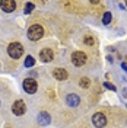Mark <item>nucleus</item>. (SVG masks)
I'll list each match as a JSON object with an SVG mask.
<instances>
[{
    "instance_id": "1",
    "label": "nucleus",
    "mask_w": 127,
    "mask_h": 128,
    "mask_svg": "<svg viewBox=\"0 0 127 128\" xmlns=\"http://www.w3.org/2000/svg\"><path fill=\"white\" fill-rule=\"evenodd\" d=\"M42 35H44V29H42V26L41 25H31L29 26V29H28V38L31 41H38L42 38Z\"/></svg>"
},
{
    "instance_id": "2",
    "label": "nucleus",
    "mask_w": 127,
    "mask_h": 128,
    "mask_svg": "<svg viewBox=\"0 0 127 128\" xmlns=\"http://www.w3.org/2000/svg\"><path fill=\"white\" fill-rule=\"evenodd\" d=\"M8 54L12 57V58L18 60L19 57H22V54H24V47H22L19 42H12L8 47Z\"/></svg>"
},
{
    "instance_id": "3",
    "label": "nucleus",
    "mask_w": 127,
    "mask_h": 128,
    "mask_svg": "<svg viewBox=\"0 0 127 128\" xmlns=\"http://www.w3.org/2000/svg\"><path fill=\"white\" fill-rule=\"evenodd\" d=\"M88 57L85 52H82V51H75L73 54H72V63L75 64V66H78V67H80V66H83V64L86 63Z\"/></svg>"
},
{
    "instance_id": "4",
    "label": "nucleus",
    "mask_w": 127,
    "mask_h": 128,
    "mask_svg": "<svg viewBox=\"0 0 127 128\" xmlns=\"http://www.w3.org/2000/svg\"><path fill=\"white\" fill-rule=\"evenodd\" d=\"M24 89H25V92H26V93H29V95L35 93V92H37V89H38V83H37V80L25 79L24 80Z\"/></svg>"
},
{
    "instance_id": "5",
    "label": "nucleus",
    "mask_w": 127,
    "mask_h": 128,
    "mask_svg": "<svg viewBox=\"0 0 127 128\" xmlns=\"http://www.w3.org/2000/svg\"><path fill=\"white\" fill-rule=\"evenodd\" d=\"M12 112L15 114L16 116H21L26 112V105H25L24 100H16L13 106H12Z\"/></svg>"
},
{
    "instance_id": "6",
    "label": "nucleus",
    "mask_w": 127,
    "mask_h": 128,
    "mask_svg": "<svg viewBox=\"0 0 127 128\" xmlns=\"http://www.w3.org/2000/svg\"><path fill=\"white\" fill-rule=\"evenodd\" d=\"M92 122H94V125H95L96 128H102V127H105V124H107V118H105L104 114L96 112L95 115L92 116Z\"/></svg>"
},
{
    "instance_id": "7",
    "label": "nucleus",
    "mask_w": 127,
    "mask_h": 128,
    "mask_svg": "<svg viewBox=\"0 0 127 128\" xmlns=\"http://www.w3.org/2000/svg\"><path fill=\"white\" fill-rule=\"evenodd\" d=\"M40 57H41V61L50 63V61H53V58H54V52H53L50 48H44V50H41Z\"/></svg>"
},
{
    "instance_id": "8",
    "label": "nucleus",
    "mask_w": 127,
    "mask_h": 128,
    "mask_svg": "<svg viewBox=\"0 0 127 128\" xmlns=\"http://www.w3.org/2000/svg\"><path fill=\"white\" fill-rule=\"evenodd\" d=\"M0 6H2V9H3L6 13H10V12L15 10L16 3L13 0H2V2H0Z\"/></svg>"
},
{
    "instance_id": "9",
    "label": "nucleus",
    "mask_w": 127,
    "mask_h": 128,
    "mask_svg": "<svg viewBox=\"0 0 127 128\" xmlns=\"http://www.w3.org/2000/svg\"><path fill=\"white\" fill-rule=\"evenodd\" d=\"M50 122H51V116H50L48 112H41L40 115H38V124H40V125L47 127Z\"/></svg>"
},
{
    "instance_id": "10",
    "label": "nucleus",
    "mask_w": 127,
    "mask_h": 128,
    "mask_svg": "<svg viewBox=\"0 0 127 128\" xmlns=\"http://www.w3.org/2000/svg\"><path fill=\"white\" fill-rule=\"evenodd\" d=\"M53 76H54V79H56V80H60V82H63V80L67 79V72H66L64 68H54V72H53Z\"/></svg>"
},
{
    "instance_id": "11",
    "label": "nucleus",
    "mask_w": 127,
    "mask_h": 128,
    "mask_svg": "<svg viewBox=\"0 0 127 128\" xmlns=\"http://www.w3.org/2000/svg\"><path fill=\"white\" fill-rule=\"evenodd\" d=\"M66 102H67L69 106H78V105L80 104V99H79V96L78 95L70 93V95H67V98H66Z\"/></svg>"
},
{
    "instance_id": "12",
    "label": "nucleus",
    "mask_w": 127,
    "mask_h": 128,
    "mask_svg": "<svg viewBox=\"0 0 127 128\" xmlns=\"http://www.w3.org/2000/svg\"><path fill=\"white\" fill-rule=\"evenodd\" d=\"M83 41H85V44H86L88 47H92V45H95V40H94V36H92V35H86Z\"/></svg>"
},
{
    "instance_id": "13",
    "label": "nucleus",
    "mask_w": 127,
    "mask_h": 128,
    "mask_svg": "<svg viewBox=\"0 0 127 128\" xmlns=\"http://www.w3.org/2000/svg\"><path fill=\"white\" fill-rule=\"evenodd\" d=\"M34 64H35V60H34V57L28 56L26 58H25V67H26V68H29V67H32Z\"/></svg>"
},
{
    "instance_id": "14",
    "label": "nucleus",
    "mask_w": 127,
    "mask_h": 128,
    "mask_svg": "<svg viewBox=\"0 0 127 128\" xmlns=\"http://www.w3.org/2000/svg\"><path fill=\"white\" fill-rule=\"evenodd\" d=\"M89 79L88 77H82L80 79V82H79V84H80V88H83V89H86V88H89Z\"/></svg>"
},
{
    "instance_id": "15",
    "label": "nucleus",
    "mask_w": 127,
    "mask_h": 128,
    "mask_svg": "<svg viewBox=\"0 0 127 128\" xmlns=\"http://www.w3.org/2000/svg\"><path fill=\"white\" fill-rule=\"evenodd\" d=\"M110 22H111V13H110V12H105V13H104V18H102V24L108 25Z\"/></svg>"
},
{
    "instance_id": "16",
    "label": "nucleus",
    "mask_w": 127,
    "mask_h": 128,
    "mask_svg": "<svg viewBox=\"0 0 127 128\" xmlns=\"http://www.w3.org/2000/svg\"><path fill=\"white\" fill-rule=\"evenodd\" d=\"M34 8H35V6H34V3L28 2V3H26V8H25V13H26V15H29L32 10H34Z\"/></svg>"
},
{
    "instance_id": "17",
    "label": "nucleus",
    "mask_w": 127,
    "mask_h": 128,
    "mask_svg": "<svg viewBox=\"0 0 127 128\" xmlns=\"http://www.w3.org/2000/svg\"><path fill=\"white\" fill-rule=\"evenodd\" d=\"M104 86H105L107 89H110V90H112V92L115 90V86H114V84H111L110 82H105V83H104Z\"/></svg>"
},
{
    "instance_id": "18",
    "label": "nucleus",
    "mask_w": 127,
    "mask_h": 128,
    "mask_svg": "<svg viewBox=\"0 0 127 128\" xmlns=\"http://www.w3.org/2000/svg\"><path fill=\"white\" fill-rule=\"evenodd\" d=\"M121 67H123V70L127 73V64H126V63H123V64H121Z\"/></svg>"
}]
</instances>
